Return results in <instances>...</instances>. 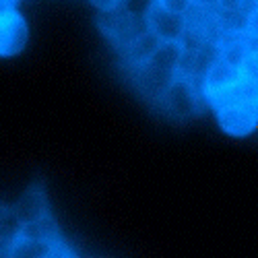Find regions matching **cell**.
I'll use <instances>...</instances> for the list:
<instances>
[{
  "label": "cell",
  "mask_w": 258,
  "mask_h": 258,
  "mask_svg": "<svg viewBox=\"0 0 258 258\" xmlns=\"http://www.w3.org/2000/svg\"><path fill=\"white\" fill-rule=\"evenodd\" d=\"M180 56H182L180 41H159V46L151 56L131 69V77L137 85V91L145 99H151L155 103L163 93V89L178 77Z\"/></svg>",
  "instance_id": "cell-1"
},
{
  "label": "cell",
  "mask_w": 258,
  "mask_h": 258,
  "mask_svg": "<svg viewBox=\"0 0 258 258\" xmlns=\"http://www.w3.org/2000/svg\"><path fill=\"white\" fill-rule=\"evenodd\" d=\"M155 105L161 112H165L167 116L176 118V120H190L203 112L205 101H203L197 81L178 75L163 89V93L159 95Z\"/></svg>",
  "instance_id": "cell-2"
},
{
  "label": "cell",
  "mask_w": 258,
  "mask_h": 258,
  "mask_svg": "<svg viewBox=\"0 0 258 258\" xmlns=\"http://www.w3.org/2000/svg\"><path fill=\"white\" fill-rule=\"evenodd\" d=\"M99 29L103 31V35L112 41V44L124 52L133 41L147 31V23H145V15H137L131 13L124 5H120L118 9L99 13Z\"/></svg>",
  "instance_id": "cell-3"
},
{
  "label": "cell",
  "mask_w": 258,
  "mask_h": 258,
  "mask_svg": "<svg viewBox=\"0 0 258 258\" xmlns=\"http://www.w3.org/2000/svg\"><path fill=\"white\" fill-rule=\"evenodd\" d=\"M27 23L13 5L0 7V58H11L23 52L27 44Z\"/></svg>",
  "instance_id": "cell-4"
},
{
  "label": "cell",
  "mask_w": 258,
  "mask_h": 258,
  "mask_svg": "<svg viewBox=\"0 0 258 258\" xmlns=\"http://www.w3.org/2000/svg\"><path fill=\"white\" fill-rule=\"evenodd\" d=\"M11 217L17 225H29L52 217L50 201L46 190L39 184L27 188L13 205H11Z\"/></svg>",
  "instance_id": "cell-5"
},
{
  "label": "cell",
  "mask_w": 258,
  "mask_h": 258,
  "mask_svg": "<svg viewBox=\"0 0 258 258\" xmlns=\"http://www.w3.org/2000/svg\"><path fill=\"white\" fill-rule=\"evenodd\" d=\"M147 29L151 31L159 41H182L186 35V19L184 15L171 13L163 9L157 0H153L151 7L145 13Z\"/></svg>",
  "instance_id": "cell-6"
},
{
  "label": "cell",
  "mask_w": 258,
  "mask_h": 258,
  "mask_svg": "<svg viewBox=\"0 0 258 258\" xmlns=\"http://www.w3.org/2000/svg\"><path fill=\"white\" fill-rule=\"evenodd\" d=\"M157 3L163 7V9H167V11H171V13H178V15H186L188 13V9L197 3V0H157Z\"/></svg>",
  "instance_id": "cell-7"
},
{
  "label": "cell",
  "mask_w": 258,
  "mask_h": 258,
  "mask_svg": "<svg viewBox=\"0 0 258 258\" xmlns=\"http://www.w3.org/2000/svg\"><path fill=\"white\" fill-rule=\"evenodd\" d=\"M89 3H91L99 13H105V11L118 9V7L122 5V0H89Z\"/></svg>",
  "instance_id": "cell-8"
},
{
  "label": "cell",
  "mask_w": 258,
  "mask_h": 258,
  "mask_svg": "<svg viewBox=\"0 0 258 258\" xmlns=\"http://www.w3.org/2000/svg\"><path fill=\"white\" fill-rule=\"evenodd\" d=\"M11 219H13V217H11V205H7V203L0 201V225L9 223Z\"/></svg>",
  "instance_id": "cell-9"
},
{
  "label": "cell",
  "mask_w": 258,
  "mask_h": 258,
  "mask_svg": "<svg viewBox=\"0 0 258 258\" xmlns=\"http://www.w3.org/2000/svg\"><path fill=\"white\" fill-rule=\"evenodd\" d=\"M7 5H15L13 0H0V7H7Z\"/></svg>",
  "instance_id": "cell-10"
},
{
  "label": "cell",
  "mask_w": 258,
  "mask_h": 258,
  "mask_svg": "<svg viewBox=\"0 0 258 258\" xmlns=\"http://www.w3.org/2000/svg\"><path fill=\"white\" fill-rule=\"evenodd\" d=\"M250 3H252V7H254V9L258 11V0H250Z\"/></svg>",
  "instance_id": "cell-11"
},
{
  "label": "cell",
  "mask_w": 258,
  "mask_h": 258,
  "mask_svg": "<svg viewBox=\"0 0 258 258\" xmlns=\"http://www.w3.org/2000/svg\"><path fill=\"white\" fill-rule=\"evenodd\" d=\"M124 3H126V0H122V5H124Z\"/></svg>",
  "instance_id": "cell-12"
},
{
  "label": "cell",
  "mask_w": 258,
  "mask_h": 258,
  "mask_svg": "<svg viewBox=\"0 0 258 258\" xmlns=\"http://www.w3.org/2000/svg\"><path fill=\"white\" fill-rule=\"evenodd\" d=\"M13 3H15V0H13Z\"/></svg>",
  "instance_id": "cell-13"
}]
</instances>
